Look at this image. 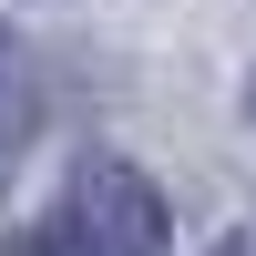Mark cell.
Instances as JSON below:
<instances>
[{"label": "cell", "mask_w": 256, "mask_h": 256, "mask_svg": "<svg viewBox=\"0 0 256 256\" xmlns=\"http://www.w3.org/2000/svg\"><path fill=\"white\" fill-rule=\"evenodd\" d=\"M0 256H164V195L134 174V164L82 154L72 184H62V205L31 226V236H10Z\"/></svg>", "instance_id": "1"}, {"label": "cell", "mask_w": 256, "mask_h": 256, "mask_svg": "<svg viewBox=\"0 0 256 256\" xmlns=\"http://www.w3.org/2000/svg\"><path fill=\"white\" fill-rule=\"evenodd\" d=\"M20 144H31V72H20V52H10V31H0V184H10V164H20Z\"/></svg>", "instance_id": "2"}, {"label": "cell", "mask_w": 256, "mask_h": 256, "mask_svg": "<svg viewBox=\"0 0 256 256\" xmlns=\"http://www.w3.org/2000/svg\"><path fill=\"white\" fill-rule=\"evenodd\" d=\"M226 256H236V246H226Z\"/></svg>", "instance_id": "3"}]
</instances>
